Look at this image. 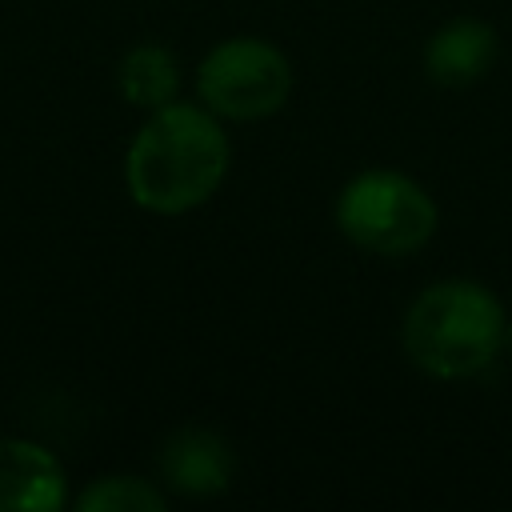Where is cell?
Masks as SVG:
<instances>
[{
    "label": "cell",
    "mask_w": 512,
    "mask_h": 512,
    "mask_svg": "<svg viewBox=\"0 0 512 512\" xmlns=\"http://www.w3.org/2000/svg\"><path fill=\"white\" fill-rule=\"evenodd\" d=\"M232 164L224 120L200 100L152 108L124 152V188L152 216H184L208 204Z\"/></svg>",
    "instance_id": "cell-1"
},
{
    "label": "cell",
    "mask_w": 512,
    "mask_h": 512,
    "mask_svg": "<svg viewBox=\"0 0 512 512\" xmlns=\"http://www.w3.org/2000/svg\"><path fill=\"white\" fill-rule=\"evenodd\" d=\"M508 308L468 276L432 280L412 296L400 320V348L432 380H472L504 352Z\"/></svg>",
    "instance_id": "cell-2"
},
{
    "label": "cell",
    "mask_w": 512,
    "mask_h": 512,
    "mask_svg": "<svg viewBox=\"0 0 512 512\" xmlns=\"http://www.w3.org/2000/svg\"><path fill=\"white\" fill-rule=\"evenodd\" d=\"M332 220L352 248L404 260L436 236L440 208L416 176L396 168H364L336 192Z\"/></svg>",
    "instance_id": "cell-3"
},
{
    "label": "cell",
    "mask_w": 512,
    "mask_h": 512,
    "mask_svg": "<svg viewBox=\"0 0 512 512\" xmlns=\"http://www.w3.org/2000/svg\"><path fill=\"white\" fill-rule=\"evenodd\" d=\"M296 72L280 44L264 36H228L196 64V96L228 124H256L276 116L292 96Z\"/></svg>",
    "instance_id": "cell-4"
},
{
    "label": "cell",
    "mask_w": 512,
    "mask_h": 512,
    "mask_svg": "<svg viewBox=\"0 0 512 512\" xmlns=\"http://www.w3.org/2000/svg\"><path fill=\"white\" fill-rule=\"evenodd\" d=\"M156 472L168 492L208 500V496H220L232 488L236 456H232V444L216 428L184 424L164 436V444L156 452Z\"/></svg>",
    "instance_id": "cell-5"
},
{
    "label": "cell",
    "mask_w": 512,
    "mask_h": 512,
    "mask_svg": "<svg viewBox=\"0 0 512 512\" xmlns=\"http://www.w3.org/2000/svg\"><path fill=\"white\" fill-rule=\"evenodd\" d=\"M68 472L52 448L24 436H0V512H60Z\"/></svg>",
    "instance_id": "cell-6"
},
{
    "label": "cell",
    "mask_w": 512,
    "mask_h": 512,
    "mask_svg": "<svg viewBox=\"0 0 512 512\" xmlns=\"http://www.w3.org/2000/svg\"><path fill=\"white\" fill-rule=\"evenodd\" d=\"M500 56V36L480 16L444 20L424 44V76L436 88H472L492 72Z\"/></svg>",
    "instance_id": "cell-7"
},
{
    "label": "cell",
    "mask_w": 512,
    "mask_h": 512,
    "mask_svg": "<svg viewBox=\"0 0 512 512\" xmlns=\"http://www.w3.org/2000/svg\"><path fill=\"white\" fill-rule=\"evenodd\" d=\"M180 84H184L180 60L164 44H136L120 56L116 88L132 108H144V112L164 108V104L180 100Z\"/></svg>",
    "instance_id": "cell-8"
},
{
    "label": "cell",
    "mask_w": 512,
    "mask_h": 512,
    "mask_svg": "<svg viewBox=\"0 0 512 512\" xmlns=\"http://www.w3.org/2000/svg\"><path fill=\"white\" fill-rule=\"evenodd\" d=\"M164 504H168V496L160 492V484L132 476V472L96 476L76 496L80 512H164Z\"/></svg>",
    "instance_id": "cell-9"
},
{
    "label": "cell",
    "mask_w": 512,
    "mask_h": 512,
    "mask_svg": "<svg viewBox=\"0 0 512 512\" xmlns=\"http://www.w3.org/2000/svg\"><path fill=\"white\" fill-rule=\"evenodd\" d=\"M504 352H512V316H508V332H504Z\"/></svg>",
    "instance_id": "cell-10"
}]
</instances>
